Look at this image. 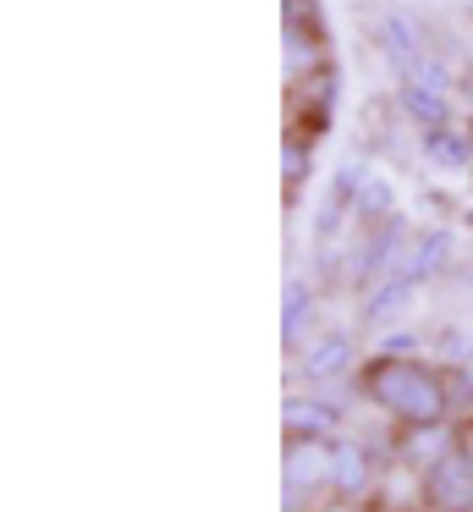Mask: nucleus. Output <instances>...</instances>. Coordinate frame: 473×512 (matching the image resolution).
<instances>
[{"label":"nucleus","instance_id":"9d476101","mask_svg":"<svg viewBox=\"0 0 473 512\" xmlns=\"http://www.w3.org/2000/svg\"><path fill=\"white\" fill-rule=\"evenodd\" d=\"M402 111L413 116L418 127H446V94L424 89V83H407L402 78Z\"/></svg>","mask_w":473,"mask_h":512},{"label":"nucleus","instance_id":"7ed1b4c3","mask_svg":"<svg viewBox=\"0 0 473 512\" xmlns=\"http://www.w3.org/2000/svg\"><path fill=\"white\" fill-rule=\"evenodd\" d=\"M330 468H336V446H325L319 435H297V441L286 446V490L325 485Z\"/></svg>","mask_w":473,"mask_h":512},{"label":"nucleus","instance_id":"39448f33","mask_svg":"<svg viewBox=\"0 0 473 512\" xmlns=\"http://www.w3.org/2000/svg\"><path fill=\"white\" fill-rule=\"evenodd\" d=\"M446 259H451V232H424V237H418V243L402 254V276L429 281L435 270H446Z\"/></svg>","mask_w":473,"mask_h":512},{"label":"nucleus","instance_id":"9b49d317","mask_svg":"<svg viewBox=\"0 0 473 512\" xmlns=\"http://www.w3.org/2000/svg\"><path fill=\"white\" fill-rule=\"evenodd\" d=\"M424 155L435 160V166H451V171H462L473 160V144L462 133H446V127H429V138H424Z\"/></svg>","mask_w":473,"mask_h":512},{"label":"nucleus","instance_id":"f03ea898","mask_svg":"<svg viewBox=\"0 0 473 512\" xmlns=\"http://www.w3.org/2000/svg\"><path fill=\"white\" fill-rule=\"evenodd\" d=\"M429 501H435L440 512H468L473 507V457L468 452H440L435 463H429V479H424Z\"/></svg>","mask_w":473,"mask_h":512},{"label":"nucleus","instance_id":"20e7f679","mask_svg":"<svg viewBox=\"0 0 473 512\" xmlns=\"http://www.w3.org/2000/svg\"><path fill=\"white\" fill-rule=\"evenodd\" d=\"M402 243H407V221H402V215H385L380 237H369V248L358 254V281L385 276V270H391V259L402 254Z\"/></svg>","mask_w":473,"mask_h":512},{"label":"nucleus","instance_id":"4468645a","mask_svg":"<svg viewBox=\"0 0 473 512\" xmlns=\"http://www.w3.org/2000/svg\"><path fill=\"white\" fill-rule=\"evenodd\" d=\"M358 215L363 221H385V215H391V182H380V177H363L358 182Z\"/></svg>","mask_w":473,"mask_h":512},{"label":"nucleus","instance_id":"f8f14e48","mask_svg":"<svg viewBox=\"0 0 473 512\" xmlns=\"http://www.w3.org/2000/svg\"><path fill=\"white\" fill-rule=\"evenodd\" d=\"M330 424H336V408H325V402H303V397L286 402V430L319 435V430H330Z\"/></svg>","mask_w":473,"mask_h":512},{"label":"nucleus","instance_id":"ddd939ff","mask_svg":"<svg viewBox=\"0 0 473 512\" xmlns=\"http://www.w3.org/2000/svg\"><path fill=\"white\" fill-rule=\"evenodd\" d=\"M303 320H308V287L303 281H286V298H281V336L286 342L303 336Z\"/></svg>","mask_w":473,"mask_h":512},{"label":"nucleus","instance_id":"dca6fc26","mask_svg":"<svg viewBox=\"0 0 473 512\" xmlns=\"http://www.w3.org/2000/svg\"><path fill=\"white\" fill-rule=\"evenodd\" d=\"M281 166H286V177H292V182H303V177H308V155H303V149H297V144H286Z\"/></svg>","mask_w":473,"mask_h":512},{"label":"nucleus","instance_id":"f257e3e1","mask_svg":"<svg viewBox=\"0 0 473 512\" xmlns=\"http://www.w3.org/2000/svg\"><path fill=\"white\" fill-rule=\"evenodd\" d=\"M369 391H374V402H385V408H391L396 419H407V424H440V413H446L440 380L429 375V369L396 358V353L369 369Z\"/></svg>","mask_w":473,"mask_h":512},{"label":"nucleus","instance_id":"1a4fd4ad","mask_svg":"<svg viewBox=\"0 0 473 512\" xmlns=\"http://www.w3.org/2000/svg\"><path fill=\"white\" fill-rule=\"evenodd\" d=\"M347 364H352V342L347 336H325V342H314V353L303 358V375L308 380H330V375H341Z\"/></svg>","mask_w":473,"mask_h":512},{"label":"nucleus","instance_id":"0eeeda50","mask_svg":"<svg viewBox=\"0 0 473 512\" xmlns=\"http://www.w3.org/2000/svg\"><path fill=\"white\" fill-rule=\"evenodd\" d=\"M380 45H385V61H391L396 72H407L424 50H418V28L407 23V17H385L380 23Z\"/></svg>","mask_w":473,"mask_h":512},{"label":"nucleus","instance_id":"423d86ee","mask_svg":"<svg viewBox=\"0 0 473 512\" xmlns=\"http://www.w3.org/2000/svg\"><path fill=\"white\" fill-rule=\"evenodd\" d=\"M413 287H418V281H413V276H402V270H396V276H385L380 287L369 292V303H363V320H369V325L396 320V314H402V303L413 298Z\"/></svg>","mask_w":473,"mask_h":512},{"label":"nucleus","instance_id":"2eb2a0df","mask_svg":"<svg viewBox=\"0 0 473 512\" xmlns=\"http://www.w3.org/2000/svg\"><path fill=\"white\" fill-rule=\"evenodd\" d=\"M407 83H424V89H435V94H451V72L440 67V61H429V56H418L413 67L402 72Z\"/></svg>","mask_w":473,"mask_h":512},{"label":"nucleus","instance_id":"6e6552de","mask_svg":"<svg viewBox=\"0 0 473 512\" xmlns=\"http://www.w3.org/2000/svg\"><path fill=\"white\" fill-rule=\"evenodd\" d=\"M330 485L341 490V496H363L369 490V457H363V446L341 441L336 446V468H330Z\"/></svg>","mask_w":473,"mask_h":512},{"label":"nucleus","instance_id":"f3484780","mask_svg":"<svg viewBox=\"0 0 473 512\" xmlns=\"http://www.w3.org/2000/svg\"><path fill=\"white\" fill-rule=\"evenodd\" d=\"M462 221H468V226H473V210H468V215H462Z\"/></svg>","mask_w":473,"mask_h":512}]
</instances>
